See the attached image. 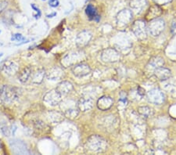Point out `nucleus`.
I'll return each mask as SVG.
<instances>
[{
  "instance_id": "393cba45",
  "label": "nucleus",
  "mask_w": 176,
  "mask_h": 155,
  "mask_svg": "<svg viewBox=\"0 0 176 155\" xmlns=\"http://www.w3.org/2000/svg\"><path fill=\"white\" fill-rule=\"evenodd\" d=\"M138 113L139 114V115L142 116L143 118H149L150 117V115L152 114V109L147 106H142V107H139L138 108Z\"/></svg>"
},
{
  "instance_id": "1a4fd4ad",
  "label": "nucleus",
  "mask_w": 176,
  "mask_h": 155,
  "mask_svg": "<svg viewBox=\"0 0 176 155\" xmlns=\"http://www.w3.org/2000/svg\"><path fill=\"white\" fill-rule=\"evenodd\" d=\"M132 20V12L129 10H123L117 16V24L119 27H124L129 25Z\"/></svg>"
},
{
  "instance_id": "f257e3e1",
  "label": "nucleus",
  "mask_w": 176,
  "mask_h": 155,
  "mask_svg": "<svg viewBox=\"0 0 176 155\" xmlns=\"http://www.w3.org/2000/svg\"><path fill=\"white\" fill-rule=\"evenodd\" d=\"M21 89L16 87L4 86L0 89V100L5 104H13L21 96Z\"/></svg>"
},
{
  "instance_id": "6e6552de",
  "label": "nucleus",
  "mask_w": 176,
  "mask_h": 155,
  "mask_svg": "<svg viewBox=\"0 0 176 155\" xmlns=\"http://www.w3.org/2000/svg\"><path fill=\"white\" fill-rule=\"evenodd\" d=\"M148 101L156 105H160L165 101V96L162 91L158 89H154L150 90L146 94Z\"/></svg>"
},
{
  "instance_id": "f3484780",
  "label": "nucleus",
  "mask_w": 176,
  "mask_h": 155,
  "mask_svg": "<svg viewBox=\"0 0 176 155\" xmlns=\"http://www.w3.org/2000/svg\"><path fill=\"white\" fill-rule=\"evenodd\" d=\"M18 70H19V65L13 61L6 62L2 68V72L8 76L14 75L18 71Z\"/></svg>"
},
{
  "instance_id": "423d86ee",
  "label": "nucleus",
  "mask_w": 176,
  "mask_h": 155,
  "mask_svg": "<svg viewBox=\"0 0 176 155\" xmlns=\"http://www.w3.org/2000/svg\"><path fill=\"white\" fill-rule=\"evenodd\" d=\"M101 59L106 63H116L121 59L120 53L113 48H108L101 53Z\"/></svg>"
},
{
  "instance_id": "473e14b6",
  "label": "nucleus",
  "mask_w": 176,
  "mask_h": 155,
  "mask_svg": "<svg viewBox=\"0 0 176 155\" xmlns=\"http://www.w3.org/2000/svg\"><path fill=\"white\" fill-rule=\"evenodd\" d=\"M157 4H160V5H164L168 2H170L172 0H154Z\"/></svg>"
},
{
  "instance_id": "412c9836",
  "label": "nucleus",
  "mask_w": 176,
  "mask_h": 155,
  "mask_svg": "<svg viewBox=\"0 0 176 155\" xmlns=\"http://www.w3.org/2000/svg\"><path fill=\"white\" fill-rule=\"evenodd\" d=\"M85 13L88 17L90 20H94L96 21H99L100 19V17L97 14V10L95 6L89 4L85 8Z\"/></svg>"
},
{
  "instance_id": "aec40b11",
  "label": "nucleus",
  "mask_w": 176,
  "mask_h": 155,
  "mask_svg": "<svg viewBox=\"0 0 176 155\" xmlns=\"http://www.w3.org/2000/svg\"><path fill=\"white\" fill-rule=\"evenodd\" d=\"M64 117H65L64 114H62V113L57 112V111H51V112H49L47 118L50 122L57 124V123H60L62 121H64Z\"/></svg>"
},
{
  "instance_id": "2eb2a0df",
  "label": "nucleus",
  "mask_w": 176,
  "mask_h": 155,
  "mask_svg": "<svg viewBox=\"0 0 176 155\" xmlns=\"http://www.w3.org/2000/svg\"><path fill=\"white\" fill-rule=\"evenodd\" d=\"M113 100L108 96H101L98 101H97V107L100 110V111H107L109 110L110 107L113 106Z\"/></svg>"
},
{
  "instance_id": "20e7f679",
  "label": "nucleus",
  "mask_w": 176,
  "mask_h": 155,
  "mask_svg": "<svg viewBox=\"0 0 176 155\" xmlns=\"http://www.w3.org/2000/svg\"><path fill=\"white\" fill-rule=\"evenodd\" d=\"M132 31L139 39L144 40L147 39V25L146 24L145 21L141 20L135 21L132 25Z\"/></svg>"
},
{
  "instance_id": "b1692460",
  "label": "nucleus",
  "mask_w": 176,
  "mask_h": 155,
  "mask_svg": "<svg viewBox=\"0 0 176 155\" xmlns=\"http://www.w3.org/2000/svg\"><path fill=\"white\" fill-rule=\"evenodd\" d=\"M79 112H80V111L78 109V107L77 108L70 107V108H69V109H67L64 111V115L67 118L73 120V119H75L78 116Z\"/></svg>"
},
{
  "instance_id": "cd10ccee",
  "label": "nucleus",
  "mask_w": 176,
  "mask_h": 155,
  "mask_svg": "<svg viewBox=\"0 0 176 155\" xmlns=\"http://www.w3.org/2000/svg\"><path fill=\"white\" fill-rule=\"evenodd\" d=\"M11 40L12 41H17V42H21V41H25V38L21 34H19V33H17V34H14L12 38H11Z\"/></svg>"
},
{
  "instance_id": "bb28decb",
  "label": "nucleus",
  "mask_w": 176,
  "mask_h": 155,
  "mask_svg": "<svg viewBox=\"0 0 176 155\" xmlns=\"http://www.w3.org/2000/svg\"><path fill=\"white\" fill-rule=\"evenodd\" d=\"M142 1H144V0H133L132 2H131V6L134 10H136V11L141 10L143 8V6H145L144 5L139 4L140 2Z\"/></svg>"
},
{
  "instance_id": "c756f323",
  "label": "nucleus",
  "mask_w": 176,
  "mask_h": 155,
  "mask_svg": "<svg viewBox=\"0 0 176 155\" xmlns=\"http://www.w3.org/2000/svg\"><path fill=\"white\" fill-rule=\"evenodd\" d=\"M31 8H32L35 12H37V14H36V15H34V17H35V18H39L40 16H41V11H40V10H39L35 4H31Z\"/></svg>"
},
{
  "instance_id": "ddd939ff",
  "label": "nucleus",
  "mask_w": 176,
  "mask_h": 155,
  "mask_svg": "<svg viewBox=\"0 0 176 155\" xmlns=\"http://www.w3.org/2000/svg\"><path fill=\"white\" fill-rule=\"evenodd\" d=\"M154 75L159 81H167L171 78L172 71L167 67H160L154 71Z\"/></svg>"
},
{
  "instance_id": "9d476101",
  "label": "nucleus",
  "mask_w": 176,
  "mask_h": 155,
  "mask_svg": "<svg viewBox=\"0 0 176 155\" xmlns=\"http://www.w3.org/2000/svg\"><path fill=\"white\" fill-rule=\"evenodd\" d=\"M72 71L74 76L82 78L84 76L88 75L91 72V68L88 64H83V63H79L75 65H74V67L72 68Z\"/></svg>"
},
{
  "instance_id": "58836bf2",
  "label": "nucleus",
  "mask_w": 176,
  "mask_h": 155,
  "mask_svg": "<svg viewBox=\"0 0 176 155\" xmlns=\"http://www.w3.org/2000/svg\"><path fill=\"white\" fill-rule=\"evenodd\" d=\"M0 33H1V31H0Z\"/></svg>"
},
{
  "instance_id": "7c9ffc66",
  "label": "nucleus",
  "mask_w": 176,
  "mask_h": 155,
  "mask_svg": "<svg viewBox=\"0 0 176 155\" xmlns=\"http://www.w3.org/2000/svg\"><path fill=\"white\" fill-rule=\"evenodd\" d=\"M8 2L6 1H0V13H2L7 7Z\"/></svg>"
},
{
  "instance_id": "4be33fe9",
  "label": "nucleus",
  "mask_w": 176,
  "mask_h": 155,
  "mask_svg": "<svg viewBox=\"0 0 176 155\" xmlns=\"http://www.w3.org/2000/svg\"><path fill=\"white\" fill-rule=\"evenodd\" d=\"M31 75V68L30 67H26L21 71L19 74V80L21 83L24 84L28 81Z\"/></svg>"
},
{
  "instance_id": "f704fd0d",
  "label": "nucleus",
  "mask_w": 176,
  "mask_h": 155,
  "mask_svg": "<svg viewBox=\"0 0 176 155\" xmlns=\"http://www.w3.org/2000/svg\"><path fill=\"white\" fill-rule=\"evenodd\" d=\"M56 15V13H51V14H48V15H47V17H48V18H51V17H55Z\"/></svg>"
},
{
  "instance_id": "dca6fc26",
  "label": "nucleus",
  "mask_w": 176,
  "mask_h": 155,
  "mask_svg": "<svg viewBox=\"0 0 176 155\" xmlns=\"http://www.w3.org/2000/svg\"><path fill=\"white\" fill-rule=\"evenodd\" d=\"M64 76V71L62 68L59 67H54L52 69L49 71V72L46 74V77L49 80L52 81H56L60 80Z\"/></svg>"
},
{
  "instance_id": "4468645a",
  "label": "nucleus",
  "mask_w": 176,
  "mask_h": 155,
  "mask_svg": "<svg viewBox=\"0 0 176 155\" xmlns=\"http://www.w3.org/2000/svg\"><path fill=\"white\" fill-rule=\"evenodd\" d=\"M92 37V35L90 31H83L78 35V36L76 38V44L78 47L82 48L88 44Z\"/></svg>"
},
{
  "instance_id": "9b49d317",
  "label": "nucleus",
  "mask_w": 176,
  "mask_h": 155,
  "mask_svg": "<svg viewBox=\"0 0 176 155\" xmlns=\"http://www.w3.org/2000/svg\"><path fill=\"white\" fill-rule=\"evenodd\" d=\"M93 105H94V100L92 98L88 96H84L78 100L77 107L82 112H86L90 111L93 107Z\"/></svg>"
},
{
  "instance_id": "2f4dec72",
  "label": "nucleus",
  "mask_w": 176,
  "mask_h": 155,
  "mask_svg": "<svg viewBox=\"0 0 176 155\" xmlns=\"http://www.w3.org/2000/svg\"><path fill=\"white\" fill-rule=\"evenodd\" d=\"M59 4H60L59 0H49V6L53 7V8L57 7V6H59Z\"/></svg>"
},
{
  "instance_id": "39448f33",
  "label": "nucleus",
  "mask_w": 176,
  "mask_h": 155,
  "mask_svg": "<svg viewBox=\"0 0 176 155\" xmlns=\"http://www.w3.org/2000/svg\"><path fill=\"white\" fill-rule=\"evenodd\" d=\"M85 58V54L82 52H73L66 54L62 60V64L65 67L75 65L77 64H79L82 60Z\"/></svg>"
},
{
  "instance_id": "7ed1b4c3",
  "label": "nucleus",
  "mask_w": 176,
  "mask_h": 155,
  "mask_svg": "<svg viewBox=\"0 0 176 155\" xmlns=\"http://www.w3.org/2000/svg\"><path fill=\"white\" fill-rule=\"evenodd\" d=\"M164 27H165V23L164 20L160 18H156L150 21L148 24L147 31L151 36L157 37L163 32Z\"/></svg>"
},
{
  "instance_id": "c9c22d12",
  "label": "nucleus",
  "mask_w": 176,
  "mask_h": 155,
  "mask_svg": "<svg viewBox=\"0 0 176 155\" xmlns=\"http://www.w3.org/2000/svg\"><path fill=\"white\" fill-rule=\"evenodd\" d=\"M2 45V42L0 41V45Z\"/></svg>"
},
{
  "instance_id": "4c0bfd02",
  "label": "nucleus",
  "mask_w": 176,
  "mask_h": 155,
  "mask_svg": "<svg viewBox=\"0 0 176 155\" xmlns=\"http://www.w3.org/2000/svg\"><path fill=\"white\" fill-rule=\"evenodd\" d=\"M42 1H45V0H42Z\"/></svg>"
},
{
  "instance_id": "6ab92c4d",
  "label": "nucleus",
  "mask_w": 176,
  "mask_h": 155,
  "mask_svg": "<svg viewBox=\"0 0 176 155\" xmlns=\"http://www.w3.org/2000/svg\"><path fill=\"white\" fill-rule=\"evenodd\" d=\"M162 14V10L161 9L157 6H153L150 8L148 13L146 15V19L147 21H152L154 19H156L159 17Z\"/></svg>"
},
{
  "instance_id": "e433bc0d",
  "label": "nucleus",
  "mask_w": 176,
  "mask_h": 155,
  "mask_svg": "<svg viewBox=\"0 0 176 155\" xmlns=\"http://www.w3.org/2000/svg\"><path fill=\"white\" fill-rule=\"evenodd\" d=\"M2 56V53H0V57H1Z\"/></svg>"
},
{
  "instance_id": "5701e85b",
  "label": "nucleus",
  "mask_w": 176,
  "mask_h": 155,
  "mask_svg": "<svg viewBox=\"0 0 176 155\" xmlns=\"http://www.w3.org/2000/svg\"><path fill=\"white\" fill-rule=\"evenodd\" d=\"M45 75V72L44 70L41 69L37 71L35 73L33 74L32 75V78H31V82L34 84H41L44 79V77Z\"/></svg>"
},
{
  "instance_id": "72a5a7b5",
  "label": "nucleus",
  "mask_w": 176,
  "mask_h": 155,
  "mask_svg": "<svg viewBox=\"0 0 176 155\" xmlns=\"http://www.w3.org/2000/svg\"><path fill=\"white\" fill-rule=\"evenodd\" d=\"M172 32L173 35H175L176 34V23L173 22L172 23Z\"/></svg>"
},
{
  "instance_id": "a878e982",
  "label": "nucleus",
  "mask_w": 176,
  "mask_h": 155,
  "mask_svg": "<svg viewBox=\"0 0 176 155\" xmlns=\"http://www.w3.org/2000/svg\"><path fill=\"white\" fill-rule=\"evenodd\" d=\"M118 107L120 108H124L127 106L128 104V99H127V96L125 92H121L120 94V99L118 100Z\"/></svg>"
},
{
  "instance_id": "a211bd4d",
  "label": "nucleus",
  "mask_w": 176,
  "mask_h": 155,
  "mask_svg": "<svg viewBox=\"0 0 176 155\" xmlns=\"http://www.w3.org/2000/svg\"><path fill=\"white\" fill-rule=\"evenodd\" d=\"M73 89H74V86H73L72 83L68 82V81H63V82H61L60 83L58 84V86L56 88V90L62 96L69 94L70 92H72Z\"/></svg>"
},
{
  "instance_id": "0eeeda50",
  "label": "nucleus",
  "mask_w": 176,
  "mask_h": 155,
  "mask_svg": "<svg viewBox=\"0 0 176 155\" xmlns=\"http://www.w3.org/2000/svg\"><path fill=\"white\" fill-rule=\"evenodd\" d=\"M43 101L47 105L54 107L62 101V96L56 90L53 89L49 91L43 97Z\"/></svg>"
},
{
  "instance_id": "c85d7f7f",
  "label": "nucleus",
  "mask_w": 176,
  "mask_h": 155,
  "mask_svg": "<svg viewBox=\"0 0 176 155\" xmlns=\"http://www.w3.org/2000/svg\"><path fill=\"white\" fill-rule=\"evenodd\" d=\"M1 131L2 133H3L6 136H9V129L8 128V126H6V125H1Z\"/></svg>"
},
{
  "instance_id": "f8f14e48",
  "label": "nucleus",
  "mask_w": 176,
  "mask_h": 155,
  "mask_svg": "<svg viewBox=\"0 0 176 155\" xmlns=\"http://www.w3.org/2000/svg\"><path fill=\"white\" fill-rule=\"evenodd\" d=\"M164 65V60L162 57H152L148 64L146 65V71L148 73H152L154 74V71L158 67H163Z\"/></svg>"
},
{
  "instance_id": "f03ea898",
  "label": "nucleus",
  "mask_w": 176,
  "mask_h": 155,
  "mask_svg": "<svg viewBox=\"0 0 176 155\" xmlns=\"http://www.w3.org/2000/svg\"><path fill=\"white\" fill-rule=\"evenodd\" d=\"M86 147L92 152H104L107 150V142L103 137L93 135L87 139Z\"/></svg>"
}]
</instances>
